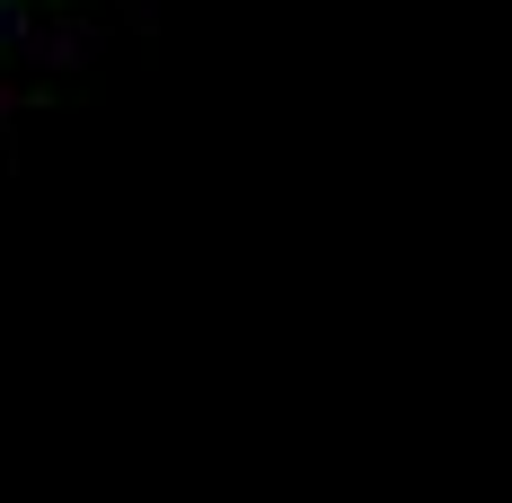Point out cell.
Returning <instances> with one entry per match:
<instances>
[{"label": "cell", "mask_w": 512, "mask_h": 503, "mask_svg": "<svg viewBox=\"0 0 512 503\" xmlns=\"http://www.w3.org/2000/svg\"><path fill=\"white\" fill-rule=\"evenodd\" d=\"M18 53H27V71H89L106 53V27H89V18H36Z\"/></svg>", "instance_id": "cell-1"}, {"label": "cell", "mask_w": 512, "mask_h": 503, "mask_svg": "<svg viewBox=\"0 0 512 503\" xmlns=\"http://www.w3.org/2000/svg\"><path fill=\"white\" fill-rule=\"evenodd\" d=\"M27 27H36V9H27V0H0V45L18 53V45H27Z\"/></svg>", "instance_id": "cell-2"}, {"label": "cell", "mask_w": 512, "mask_h": 503, "mask_svg": "<svg viewBox=\"0 0 512 503\" xmlns=\"http://www.w3.org/2000/svg\"><path fill=\"white\" fill-rule=\"evenodd\" d=\"M18 115H27V89H18V80H0V142H9V124H18Z\"/></svg>", "instance_id": "cell-3"}]
</instances>
